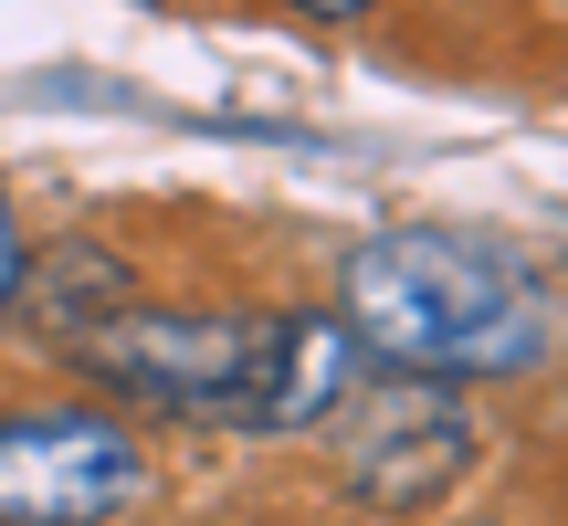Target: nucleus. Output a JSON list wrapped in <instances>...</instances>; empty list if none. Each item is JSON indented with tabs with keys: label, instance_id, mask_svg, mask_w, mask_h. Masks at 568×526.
I'll return each mask as SVG.
<instances>
[{
	"label": "nucleus",
	"instance_id": "nucleus-1",
	"mask_svg": "<svg viewBox=\"0 0 568 526\" xmlns=\"http://www.w3.org/2000/svg\"><path fill=\"white\" fill-rule=\"evenodd\" d=\"M63 358L159 422H232V432H316L358 401L347 316H222V305H116Z\"/></svg>",
	"mask_w": 568,
	"mask_h": 526
},
{
	"label": "nucleus",
	"instance_id": "nucleus-2",
	"mask_svg": "<svg viewBox=\"0 0 568 526\" xmlns=\"http://www.w3.org/2000/svg\"><path fill=\"white\" fill-rule=\"evenodd\" d=\"M337 284H347V337L400 380H516L558 337L548 284L485 232H443V222L368 232Z\"/></svg>",
	"mask_w": 568,
	"mask_h": 526
},
{
	"label": "nucleus",
	"instance_id": "nucleus-3",
	"mask_svg": "<svg viewBox=\"0 0 568 526\" xmlns=\"http://www.w3.org/2000/svg\"><path fill=\"white\" fill-rule=\"evenodd\" d=\"M148 506V453L95 401L0 411V526H116Z\"/></svg>",
	"mask_w": 568,
	"mask_h": 526
},
{
	"label": "nucleus",
	"instance_id": "nucleus-4",
	"mask_svg": "<svg viewBox=\"0 0 568 526\" xmlns=\"http://www.w3.org/2000/svg\"><path fill=\"white\" fill-rule=\"evenodd\" d=\"M474 464V422L443 380H358L337 432V485L358 495L368 516H422L432 495H453Z\"/></svg>",
	"mask_w": 568,
	"mask_h": 526
},
{
	"label": "nucleus",
	"instance_id": "nucleus-5",
	"mask_svg": "<svg viewBox=\"0 0 568 526\" xmlns=\"http://www.w3.org/2000/svg\"><path fill=\"white\" fill-rule=\"evenodd\" d=\"M21 305L42 316L53 347H74V337H95L116 305H138V274H126V253H105V243H63V253H42L32 274H21Z\"/></svg>",
	"mask_w": 568,
	"mask_h": 526
},
{
	"label": "nucleus",
	"instance_id": "nucleus-6",
	"mask_svg": "<svg viewBox=\"0 0 568 526\" xmlns=\"http://www.w3.org/2000/svg\"><path fill=\"white\" fill-rule=\"evenodd\" d=\"M21 274H32V243H21V211L0 190V316H21Z\"/></svg>",
	"mask_w": 568,
	"mask_h": 526
},
{
	"label": "nucleus",
	"instance_id": "nucleus-7",
	"mask_svg": "<svg viewBox=\"0 0 568 526\" xmlns=\"http://www.w3.org/2000/svg\"><path fill=\"white\" fill-rule=\"evenodd\" d=\"M295 11H316V21H358L368 0H295Z\"/></svg>",
	"mask_w": 568,
	"mask_h": 526
}]
</instances>
